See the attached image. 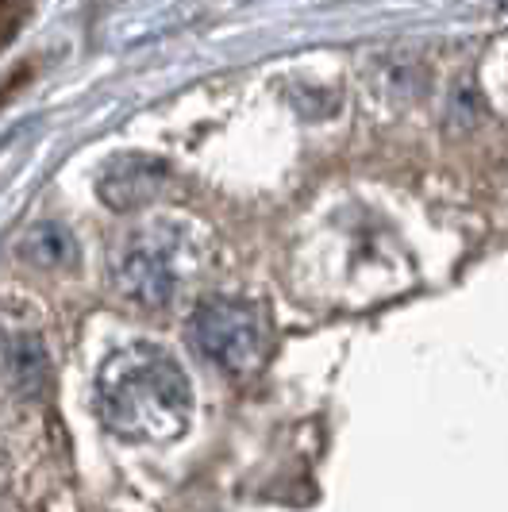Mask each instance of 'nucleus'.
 I'll use <instances>...</instances> for the list:
<instances>
[{"label": "nucleus", "mask_w": 508, "mask_h": 512, "mask_svg": "<svg viewBox=\"0 0 508 512\" xmlns=\"http://www.w3.org/2000/svg\"><path fill=\"white\" fill-rule=\"evenodd\" d=\"M97 416L127 443H170L193 416L189 374L162 347H120L97 370Z\"/></svg>", "instance_id": "nucleus-1"}, {"label": "nucleus", "mask_w": 508, "mask_h": 512, "mask_svg": "<svg viewBox=\"0 0 508 512\" xmlns=\"http://www.w3.org/2000/svg\"><path fill=\"white\" fill-rule=\"evenodd\" d=\"M193 339L228 378H254L274 351V316L254 297H208L193 312Z\"/></svg>", "instance_id": "nucleus-2"}, {"label": "nucleus", "mask_w": 508, "mask_h": 512, "mask_svg": "<svg viewBox=\"0 0 508 512\" xmlns=\"http://www.w3.org/2000/svg\"><path fill=\"white\" fill-rule=\"evenodd\" d=\"M120 285L131 301L139 305L162 308L174 289H178V266H174V251H166L162 243H135L127 258L120 262Z\"/></svg>", "instance_id": "nucleus-3"}, {"label": "nucleus", "mask_w": 508, "mask_h": 512, "mask_svg": "<svg viewBox=\"0 0 508 512\" xmlns=\"http://www.w3.org/2000/svg\"><path fill=\"white\" fill-rule=\"evenodd\" d=\"M166 178V166L151 162L143 154H124L120 162L108 166V174L101 178V197L112 208H135L147 197H154L158 181Z\"/></svg>", "instance_id": "nucleus-4"}, {"label": "nucleus", "mask_w": 508, "mask_h": 512, "mask_svg": "<svg viewBox=\"0 0 508 512\" xmlns=\"http://www.w3.org/2000/svg\"><path fill=\"white\" fill-rule=\"evenodd\" d=\"M20 255L39 266V270H54V266H70L77 258L74 239L66 235V228L58 224H39V228L27 231V239L20 243Z\"/></svg>", "instance_id": "nucleus-5"}, {"label": "nucleus", "mask_w": 508, "mask_h": 512, "mask_svg": "<svg viewBox=\"0 0 508 512\" xmlns=\"http://www.w3.org/2000/svg\"><path fill=\"white\" fill-rule=\"evenodd\" d=\"M27 12H31V0H0V51L20 35Z\"/></svg>", "instance_id": "nucleus-6"}]
</instances>
